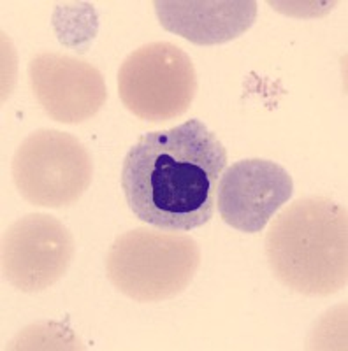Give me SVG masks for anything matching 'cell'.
Instances as JSON below:
<instances>
[{
  "mask_svg": "<svg viewBox=\"0 0 348 351\" xmlns=\"http://www.w3.org/2000/svg\"><path fill=\"white\" fill-rule=\"evenodd\" d=\"M227 149L197 118L144 134L121 165V190L137 219L161 230L188 232L215 215Z\"/></svg>",
  "mask_w": 348,
  "mask_h": 351,
  "instance_id": "obj_1",
  "label": "cell"
},
{
  "mask_svg": "<svg viewBox=\"0 0 348 351\" xmlns=\"http://www.w3.org/2000/svg\"><path fill=\"white\" fill-rule=\"evenodd\" d=\"M266 255L277 280L303 295H332L348 281V216L327 197H304L275 218Z\"/></svg>",
  "mask_w": 348,
  "mask_h": 351,
  "instance_id": "obj_2",
  "label": "cell"
},
{
  "mask_svg": "<svg viewBox=\"0 0 348 351\" xmlns=\"http://www.w3.org/2000/svg\"><path fill=\"white\" fill-rule=\"evenodd\" d=\"M200 247L185 232L139 227L116 237L106 256L113 287L136 302H161L192 283Z\"/></svg>",
  "mask_w": 348,
  "mask_h": 351,
  "instance_id": "obj_3",
  "label": "cell"
},
{
  "mask_svg": "<svg viewBox=\"0 0 348 351\" xmlns=\"http://www.w3.org/2000/svg\"><path fill=\"white\" fill-rule=\"evenodd\" d=\"M12 181L28 204L67 208L78 202L93 178V162L84 144L67 132L40 128L18 146L11 164Z\"/></svg>",
  "mask_w": 348,
  "mask_h": 351,
  "instance_id": "obj_4",
  "label": "cell"
},
{
  "mask_svg": "<svg viewBox=\"0 0 348 351\" xmlns=\"http://www.w3.org/2000/svg\"><path fill=\"white\" fill-rule=\"evenodd\" d=\"M118 93L125 108L150 123L174 120L190 109L197 74L190 56L167 40L134 49L118 71Z\"/></svg>",
  "mask_w": 348,
  "mask_h": 351,
  "instance_id": "obj_5",
  "label": "cell"
},
{
  "mask_svg": "<svg viewBox=\"0 0 348 351\" xmlns=\"http://www.w3.org/2000/svg\"><path fill=\"white\" fill-rule=\"evenodd\" d=\"M74 258V237L55 216L34 213L9 225L2 237L4 278L25 293L60 281Z\"/></svg>",
  "mask_w": 348,
  "mask_h": 351,
  "instance_id": "obj_6",
  "label": "cell"
},
{
  "mask_svg": "<svg viewBox=\"0 0 348 351\" xmlns=\"http://www.w3.org/2000/svg\"><path fill=\"white\" fill-rule=\"evenodd\" d=\"M292 193L294 181L287 169L271 160L246 158L222 172L216 208L229 227L257 234L264 230Z\"/></svg>",
  "mask_w": 348,
  "mask_h": 351,
  "instance_id": "obj_7",
  "label": "cell"
},
{
  "mask_svg": "<svg viewBox=\"0 0 348 351\" xmlns=\"http://www.w3.org/2000/svg\"><path fill=\"white\" fill-rule=\"evenodd\" d=\"M28 77L40 108L58 123H83L93 118L108 99L99 69L76 56L39 53L28 64Z\"/></svg>",
  "mask_w": 348,
  "mask_h": 351,
  "instance_id": "obj_8",
  "label": "cell"
},
{
  "mask_svg": "<svg viewBox=\"0 0 348 351\" xmlns=\"http://www.w3.org/2000/svg\"><path fill=\"white\" fill-rule=\"evenodd\" d=\"M153 5L167 32L199 46L237 39L257 20L255 0H155Z\"/></svg>",
  "mask_w": 348,
  "mask_h": 351,
  "instance_id": "obj_9",
  "label": "cell"
}]
</instances>
